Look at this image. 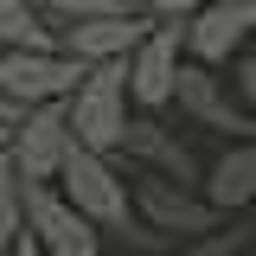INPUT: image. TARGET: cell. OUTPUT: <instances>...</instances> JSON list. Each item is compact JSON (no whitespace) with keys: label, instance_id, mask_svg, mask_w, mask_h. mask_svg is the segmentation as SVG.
<instances>
[{"label":"cell","instance_id":"obj_8","mask_svg":"<svg viewBox=\"0 0 256 256\" xmlns=\"http://www.w3.org/2000/svg\"><path fill=\"white\" fill-rule=\"evenodd\" d=\"M250 38H256V0H218L198 20H186V64L224 70L250 52Z\"/></svg>","mask_w":256,"mask_h":256},{"label":"cell","instance_id":"obj_17","mask_svg":"<svg viewBox=\"0 0 256 256\" xmlns=\"http://www.w3.org/2000/svg\"><path fill=\"white\" fill-rule=\"evenodd\" d=\"M250 244V230H237V224H224V230H212V237H192V244H180L173 256H237Z\"/></svg>","mask_w":256,"mask_h":256},{"label":"cell","instance_id":"obj_9","mask_svg":"<svg viewBox=\"0 0 256 256\" xmlns=\"http://www.w3.org/2000/svg\"><path fill=\"white\" fill-rule=\"evenodd\" d=\"M84 84V64H70L64 52H32V58H0V96L26 116V109H52L70 102Z\"/></svg>","mask_w":256,"mask_h":256},{"label":"cell","instance_id":"obj_13","mask_svg":"<svg viewBox=\"0 0 256 256\" xmlns=\"http://www.w3.org/2000/svg\"><path fill=\"white\" fill-rule=\"evenodd\" d=\"M32 52H58V26L32 0H0V58H32Z\"/></svg>","mask_w":256,"mask_h":256},{"label":"cell","instance_id":"obj_22","mask_svg":"<svg viewBox=\"0 0 256 256\" xmlns=\"http://www.w3.org/2000/svg\"><path fill=\"white\" fill-rule=\"evenodd\" d=\"M0 154H6V128H0Z\"/></svg>","mask_w":256,"mask_h":256},{"label":"cell","instance_id":"obj_19","mask_svg":"<svg viewBox=\"0 0 256 256\" xmlns=\"http://www.w3.org/2000/svg\"><path fill=\"white\" fill-rule=\"evenodd\" d=\"M6 256H38V244H32L26 230H20V237H13V250H6Z\"/></svg>","mask_w":256,"mask_h":256},{"label":"cell","instance_id":"obj_18","mask_svg":"<svg viewBox=\"0 0 256 256\" xmlns=\"http://www.w3.org/2000/svg\"><path fill=\"white\" fill-rule=\"evenodd\" d=\"M230 90H237V102H244V116L256 122V52H244V58L230 64Z\"/></svg>","mask_w":256,"mask_h":256},{"label":"cell","instance_id":"obj_10","mask_svg":"<svg viewBox=\"0 0 256 256\" xmlns=\"http://www.w3.org/2000/svg\"><path fill=\"white\" fill-rule=\"evenodd\" d=\"M20 224H26L32 244H38V256H102V237L52 186H26L20 192Z\"/></svg>","mask_w":256,"mask_h":256},{"label":"cell","instance_id":"obj_11","mask_svg":"<svg viewBox=\"0 0 256 256\" xmlns=\"http://www.w3.org/2000/svg\"><path fill=\"white\" fill-rule=\"evenodd\" d=\"M141 38H148V20H141L134 6H116V13H96V20L64 26V32H58V52H64L70 64L96 70V64H122Z\"/></svg>","mask_w":256,"mask_h":256},{"label":"cell","instance_id":"obj_15","mask_svg":"<svg viewBox=\"0 0 256 256\" xmlns=\"http://www.w3.org/2000/svg\"><path fill=\"white\" fill-rule=\"evenodd\" d=\"M32 6H38V13H45V20H52V26H77V20H96V13H116V6H128V0H32Z\"/></svg>","mask_w":256,"mask_h":256},{"label":"cell","instance_id":"obj_6","mask_svg":"<svg viewBox=\"0 0 256 256\" xmlns=\"http://www.w3.org/2000/svg\"><path fill=\"white\" fill-rule=\"evenodd\" d=\"M180 64H186V26H148V38L122 58V70H128V102H134L141 116L166 109V102H173Z\"/></svg>","mask_w":256,"mask_h":256},{"label":"cell","instance_id":"obj_2","mask_svg":"<svg viewBox=\"0 0 256 256\" xmlns=\"http://www.w3.org/2000/svg\"><path fill=\"white\" fill-rule=\"evenodd\" d=\"M64 122H70V141H77L84 154L116 160V148H122V134H128V70L122 64L84 70L77 96L64 102Z\"/></svg>","mask_w":256,"mask_h":256},{"label":"cell","instance_id":"obj_3","mask_svg":"<svg viewBox=\"0 0 256 256\" xmlns=\"http://www.w3.org/2000/svg\"><path fill=\"white\" fill-rule=\"evenodd\" d=\"M128 205H134L141 230H154L160 244H173V250L230 224V218H218L205 205V192H186V186H173V180H154V173H134L128 180Z\"/></svg>","mask_w":256,"mask_h":256},{"label":"cell","instance_id":"obj_21","mask_svg":"<svg viewBox=\"0 0 256 256\" xmlns=\"http://www.w3.org/2000/svg\"><path fill=\"white\" fill-rule=\"evenodd\" d=\"M237 256H256V237H250V244H244V250H237Z\"/></svg>","mask_w":256,"mask_h":256},{"label":"cell","instance_id":"obj_23","mask_svg":"<svg viewBox=\"0 0 256 256\" xmlns=\"http://www.w3.org/2000/svg\"><path fill=\"white\" fill-rule=\"evenodd\" d=\"M128 6H134V0H128Z\"/></svg>","mask_w":256,"mask_h":256},{"label":"cell","instance_id":"obj_1","mask_svg":"<svg viewBox=\"0 0 256 256\" xmlns=\"http://www.w3.org/2000/svg\"><path fill=\"white\" fill-rule=\"evenodd\" d=\"M52 192L90 224L96 237H116L122 256H154V250H160V237H154V230H141L134 205H128V173L116 166V160L70 148L64 166H58V180H52Z\"/></svg>","mask_w":256,"mask_h":256},{"label":"cell","instance_id":"obj_7","mask_svg":"<svg viewBox=\"0 0 256 256\" xmlns=\"http://www.w3.org/2000/svg\"><path fill=\"white\" fill-rule=\"evenodd\" d=\"M173 109H180L192 128H218V134H230V141H250L256 134V122L244 116V102H237V90H230V77L198 70V64H180V77H173Z\"/></svg>","mask_w":256,"mask_h":256},{"label":"cell","instance_id":"obj_12","mask_svg":"<svg viewBox=\"0 0 256 256\" xmlns=\"http://www.w3.org/2000/svg\"><path fill=\"white\" fill-rule=\"evenodd\" d=\"M205 205L218 212V218H230V212H244V205H256V134L250 141H230L212 166H205Z\"/></svg>","mask_w":256,"mask_h":256},{"label":"cell","instance_id":"obj_4","mask_svg":"<svg viewBox=\"0 0 256 256\" xmlns=\"http://www.w3.org/2000/svg\"><path fill=\"white\" fill-rule=\"evenodd\" d=\"M70 148H77V141H70V122H64V102L26 109L20 122L6 128V166L20 173V186H52Z\"/></svg>","mask_w":256,"mask_h":256},{"label":"cell","instance_id":"obj_16","mask_svg":"<svg viewBox=\"0 0 256 256\" xmlns=\"http://www.w3.org/2000/svg\"><path fill=\"white\" fill-rule=\"evenodd\" d=\"M205 6H218V0H134V13H141L148 26H186Z\"/></svg>","mask_w":256,"mask_h":256},{"label":"cell","instance_id":"obj_14","mask_svg":"<svg viewBox=\"0 0 256 256\" xmlns=\"http://www.w3.org/2000/svg\"><path fill=\"white\" fill-rule=\"evenodd\" d=\"M20 173H13V166H6V154H0V256L13 250V237H20V230H26V224H20Z\"/></svg>","mask_w":256,"mask_h":256},{"label":"cell","instance_id":"obj_5","mask_svg":"<svg viewBox=\"0 0 256 256\" xmlns=\"http://www.w3.org/2000/svg\"><path fill=\"white\" fill-rule=\"evenodd\" d=\"M116 160H128L134 173L173 180V186H186V192L205 186L198 154H192V148H186V141H180L166 122H160V116H128V134H122V148H116Z\"/></svg>","mask_w":256,"mask_h":256},{"label":"cell","instance_id":"obj_20","mask_svg":"<svg viewBox=\"0 0 256 256\" xmlns=\"http://www.w3.org/2000/svg\"><path fill=\"white\" fill-rule=\"evenodd\" d=\"M13 122H20V109H13V102L0 96V128H13Z\"/></svg>","mask_w":256,"mask_h":256}]
</instances>
